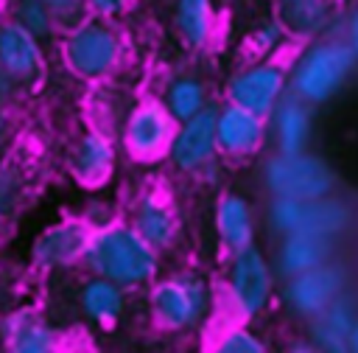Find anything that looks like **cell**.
<instances>
[{
  "mask_svg": "<svg viewBox=\"0 0 358 353\" xmlns=\"http://www.w3.org/2000/svg\"><path fill=\"white\" fill-rule=\"evenodd\" d=\"M355 64L358 59L344 36L313 39L291 67V90L305 104H324L344 87Z\"/></svg>",
  "mask_w": 358,
  "mask_h": 353,
  "instance_id": "1",
  "label": "cell"
},
{
  "mask_svg": "<svg viewBox=\"0 0 358 353\" xmlns=\"http://www.w3.org/2000/svg\"><path fill=\"white\" fill-rule=\"evenodd\" d=\"M87 263L117 286H134L157 272V249L134 227H106L87 241Z\"/></svg>",
  "mask_w": 358,
  "mask_h": 353,
  "instance_id": "2",
  "label": "cell"
},
{
  "mask_svg": "<svg viewBox=\"0 0 358 353\" xmlns=\"http://www.w3.org/2000/svg\"><path fill=\"white\" fill-rule=\"evenodd\" d=\"M123 39L103 17H81L64 39V62L81 78H101L117 67Z\"/></svg>",
  "mask_w": 358,
  "mask_h": 353,
  "instance_id": "3",
  "label": "cell"
},
{
  "mask_svg": "<svg viewBox=\"0 0 358 353\" xmlns=\"http://www.w3.org/2000/svg\"><path fill=\"white\" fill-rule=\"evenodd\" d=\"M266 185L274 196L299 202L322 199L333 188V171L313 154H277L266 162Z\"/></svg>",
  "mask_w": 358,
  "mask_h": 353,
  "instance_id": "4",
  "label": "cell"
},
{
  "mask_svg": "<svg viewBox=\"0 0 358 353\" xmlns=\"http://www.w3.org/2000/svg\"><path fill=\"white\" fill-rule=\"evenodd\" d=\"M285 84H288V70L280 62H274V59H257L255 64L241 67L229 78L227 95H229V104H238V106H243V109L266 118L282 101Z\"/></svg>",
  "mask_w": 358,
  "mask_h": 353,
  "instance_id": "5",
  "label": "cell"
},
{
  "mask_svg": "<svg viewBox=\"0 0 358 353\" xmlns=\"http://www.w3.org/2000/svg\"><path fill=\"white\" fill-rule=\"evenodd\" d=\"M268 294H271V272L266 258L255 247L235 252L232 272H229V297L238 314L241 317L260 314L268 303Z\"/></svg>",
  "mask_w": 358,
  "mask_h": 353,
  "instance_id": "6",
  "label": "cell"
},
{
  "mask_svg": "<svg viewBox=\"0 0 358 353\" xmlns=\"http://www.w3.org/2000/svg\"><path fill=\"white\" fill-rule=\"evenodd\" d=\"M151 305L157 319L165 322L168 328H187L207 308V286L199 277L162 280L151 294Z\"/></svg>",
  "mask_w": 358,
  "mask_h": 353,
  "instance_id": "7",
  "label": "cell"
},
{
  "mask_svg": "<svg viewBox=\"0 0 358 353\" xmlns=\"http://www.w3.org/2000/svg\"><path fill=\"white\" fill-rule=\"evenodd\" d=\"M173 118L171 112L157 104V101H145L140 104L129 120H126V148L131 157L137 160H154L157 154H162L165 148L171 151V143H173Z\"/></svg>",
  "mask_w": 358,
  "mask_h": 353,
  "instance_id": "8",
  "label": "cell"
},
{
  "mask_svg": "<svg viewBox=\"0 0 358 353\" xmlns=\"http://www.w3.org/2000/svg\"><path fill=\"white\" fill-rule=\"evenodd\" d=\"M341 286H344L341 266L324 261V263H319L313 269H305V272L288 277V283H285V303L296 314L316 317L333 300H338Z\"/></svg>",
  "mask_w": 358,
  "mask_h": 353,
  "instance_id": "9",
  "label": "cell"
},
{
  "mask_svg": "<svg viewBox=\"0 0 358 353\" xmlns=\"http://www.w3.org/2000/svg\"><path fill=\"white\" fill-rule=\"evenodd\" d=\"M274 17L285 28L288 39L313 42L330 34L338 3L336 0H274Z\"/></svg>",
  "mask_w": 358,
  "mask_h": 353,
  "instance_id": "10",
  "label": "cell"
},
{
  "mask_svg": "<svg viewBox=\"0 0 358 353\" xmlns=\"http://www.w3.org/2000/svg\"><path fill=\"white\" fill-rule=\"evenodd\" d=\"M215 148H218V140H215V109L204 106L199 115H193L190 120H185L176 129L173 143H171V160L182 171H196L213 157Z\"/></svg>",
  "mask_w": 358,
  "mask_h": 353,
  "instance_id": "11",
  "label": "cell"
},
{
  "mask_svg": "<svg viewBox=\"0 0 358 353\" xmlns=\"http://www.w3.org/2000/svg\"><path fill=\"white\" fill-rule=\"evenodd\" d=\"M215 140L224 154H249L263 143V118L238 104H227L215 109Z\"/></svg>",
  "mask_w": 358,
  "mask_h": 353,
  "instance_id": "12",
  "label": "cell"
},
{
  "mask_svg": "<svg viewBox=\"0 0 358 353\" xmlns=\"http://www.w3.org/2000/svg\"><path fill=\"white\" fill-rule=\"evenodd\" d=\"M39 62H42L39 39L14 20L3 22L0 25V67L8 76L28 78L39 70Z\"/></svg>",
  "mask_w": 358,
  "mask_h": 353,
  "instance_id": "13",
  "label": "cell"
},
{
  "mask_svg": "<svg viewBox=\"0 0 358 353\" xmlns=\"http://www.w3.org/2000/svg\"><path fill=\"white\" fill-rule=\"evenodd\" d=\"M358 322L352 305L347 300H333L324 311L310 317V339L319 353H350V333Z\"/></svg>",
  "mask_w": 358,
  "mask_h": 353,
  "instance_id": "14",
  "label": "cell"
},
{
  "mask_svg": "<svg viewBox=\"0 0 358 353\" xmlns=\"http://www.w3.org/2000/svg\"><path fill=\"white\" fill-rule=\"evenodd\" d=\"M310 104L296 95H282L274 115V137L280 154H302L310 137Z\"/></svg>",
  "mask_w": 358,
  "mask_h": 353,
  "instance_id": "15",
  "label": "cell"
},
{
  "mask_svg": "<svg viewBox=\"0 0 358 353\" xmlns=\"http://www.w3.org/2000/svg\"><path fill=\"white\" fill-rule=\"evenodd\" d=\"M327 255H330V238L296 230V233L282 235L277 263H280V269L291 277V275H299V272H305V269H313V266L324 263Z\"/></svg>",
  "mask_w": 358,
  "mask_h": 353,
  "instance_id": "16",
  "label": "cell"
},
{
  "mask_svg": "<svg viewBox=\"0 0 358 353\" xmlns=\"http://www.w3.org/2000/svg\"><path fill=\"white\" fill-rule=\"evenodd\" d=\"M173 25L185 45L201 50L215 34V6L213 0H173Z\"/></svg>",
  "mask_w": 358,
  "mask_h": 353,
  "instance_id": "17",
  "label": "cell"
},
{
  "mask_svg": "<svg viewBox=\"0 0 358 353\" xmlns=\"http://www.w3.org/2000/svg\"><path fill=\"white\" fill-rule=\"evenodd\" d=\"M87 230L81 224H59L53 230H48L36 247H34V258L42 263V266H59V263H67L73 261L76 255H81L87 249Z\"/></svg>",
  "mask_w": 358,
  "mask_h": 353,
  "instance_id": "18",
  "label": "cell"
},
{
  "mask_svg": "<svg viewBox=\"0 0 358 353\" xmlns=\"http://www.w3.org/2000/svg\"><path fill=\"white\" fill-rule=\"evenodd\" d=\"M215 227H218V235L221 241L232 249V252H241L246 247H252V213H249V205L246 199L241 196H224L218 210H215Z\"/></svg>",
  "mask_w": 358,
  "mask_h": 353,
  "instance_id": "19",
  "label": "cell"
},
{
  "mask_svg": "<svg viewBox=\"0 0 358 353\" xmlns=\"http://www.w3.org/2000/svg\"><path fill=\"white\" fill-rule=\"evenodd\" d=\"M350 224V210L344 202L333 199V196H322V199H310L302 202V221L299 230L302 233H313V235H324L333 238L336 233H341Z\"/></svg>",
  "mask_w": 358,
  "mask_h": 353,
  "instance_id": "20",
  "label": "cell"
},
{
  "mask_svg": "<svg viewBox=\"0 0 358 353\" xmlns=\"http://www.w3.org/2000/svg\"><path fill=\"white\" fill-rule=\"evenodd\" d=\"M134 230H137L154 249H159V247H168V244L173 241V235H176V219H173L171 207H165L159 199L148 196V199H143L140 207H137Z\"/></svg>",
  "mask_w": 358,
  "mask_h": 353,
  "instance_id": "21",
  "label": "cell"
},
{
  "mask_svg": "<svg viewBox=\"0 0 358 353\" xmlns=\"http://www.w3.org/2000/svg\"><path fill=\"white\" fill-rule=\"evenodd\" d=\"M207 104V90L199 78H190V76H179L168 84V98H165V109L171 112L173 120L185 123L190 120L193 115H199Z\"/></svg>",
  "mask_w": 358,
  "mask_h": 353,
  "instance_id": "22",
  "label": "cell"
},
{
  "mask_svg": "<svg viewBox=\"0 0 358 353\" xmlns=\"http://www.w3.org/2000/svg\"><path fill=\"white\" fill-rule=\"evenodd\" d=\"M76 174L84 182H101L112 168V146L101 134H87L76 148Z\"/></svg>",
  "mask_w": 358,
  "mask_h": 353,
  "instance_id": "23",
  "label": "cell"
},
{
  "mask_svg": "<svg viewBox=\"0 0 358 353\" xmlns=\"http://www.w3.org/2000/svg\"><path fill=\"white\" fill-rule=\"evenodd\" d=\"M81 303H84V311L98 319V322H112L120 311H123V294H120V286L106 280V277H98L92 283L84 286V294H81Z\"/></svg>",
  "mask_w": 358,
  "mask_h": 353,
  "instance_id": "24",
  "label": "cell"
},
{
  "mask_svg": "<svg viewBox=\"0 0 358 353\" xmlns=\"http://www.w3.org/2000/svg\"><path fill=\"white\" fill-rule=\"evenodd\" d=\"M53 336L45 325L17 317L8 325V353H50Z\"/></svg>",
  "mask_w": 358,
  "mask_h": 353,
  "instance_id": "25",
  "label": "cell"
},
{
  "mask_svg": "<svg viewBox=\"0 0 358 353\" xmlns=\"http://www.w3.org/2000/svg\"><path fill=\"white\" fill-rule=\"evenodd\" d=\"M14 22H20L36 39H42V36H48L53 31L56 17H53V11L42 0H17V6H14Z\"/></svg>",
  "mask_w": 358,
  "mask_h": 353,
  "instance_id": "26",
  "label": "cell"
},
{
  "mask_svg": "<svg viewBox=\"0 0 358 353\" xmlns=\"http://www.w3.org/2000/svg\"><path fill=\"white\" fill-rule=\"evenodd\" d=\"M285 39H288V34H285V28L280 25V20H277V17H268V20H263V22L252 31L249 45H252V50H255L260 59H268Z\"/></svg>",
  "mask_w": 358,
  "mask_h": 353,
  "instance_id": "27",
  "label": "cell"
},
{
  "mask_svg": "<svg viewBox=\"0 0 358 353\" xmlns=\"http://www.w3.org/2000/svg\"><path fill=\"white\" fill-rule=\"evenodd\" d=\"M268 219H271V227L277 233H282V235L296 233L299 221H302V202L299 199H288V196H274Z\"/></svg>",
  "mask_w": 358,
  "mask_h": 353,
  "instance_id": "28",
  "label": "cell"
},
{
  "mask_svg": "<svg viewBox=\"0 0 358 353\" xmlns=\"http://www.w3.org/2000/svg\"><path fill=\"white\" fill-rule=\"evenodd\" d=\"M213 353H266V347H263V342H260L252 331L235 328V331L224 333V336L215 342Z\"/></svg>",
  "mask_w": 358,
  "mask_h": 353,
  "instance_id": "29",
  "label": "cell"
},
{
  "mask_svg": "<svg viewBox=\"0 0 358 353\" xmlns=\"http://www.w3.org/2000/svg\"><path fill=\"white\" fill-rule=\"evenodd\" d=\"M42 3L53 11L56 20L73 22V25L81 20V11H84V0H42Z\"/></svg>",
  "mask_w": 358,
  "mask_h": 353,
  "instance_id": "30",
  "label": "cell"
},
{
  "mask_svg": "<svg viewBox=\"0 0 358 353\" xmlns=\"http://www.w3.org/2000/svg\"><path fill=\"white\" fill-rule=\"evenodd\" d=\"M126 6H129V0H84V8L92 11V17H103V20L123 14Z\"/></svg>",
  "mask_w": 358,
  "mask_h": 353,
  "instance_id": "31",
  "label": "cell"
},
{
  "mask_svg": "<svg viewBox=\"0 0 358 353\" xmlns=\"http://www.w3.org/2000/svg\"><path fill=\"white\" fill-rule=\"evenodd\" d=\"M344 39H347V45L352 48V53L358 59V3L352 6V11L344 20Z\"/></svg>",
  "mask_w": 358,
  "mask_h": 353,
  "instance_id": "32",
  "label": "cell"
},
{
  "mask_svg": "<svg viewBox=\"0 0 358 353\" xmlns=\"http://www.w3.org/2000/svg\"><path fill=\"white\" fill-rule=\"evenodd\" d=\"M288 353H319V347L313 342H296L288 347Z\"/></svg>",
  "mask_w": 358,
  "mask_h": 353,
  "instance_id": "33",
  "label": "cell"
},
{
  "mask_svg": "<svg viewBox=\"0 0 358 353\" xmlns=\"http://www.w3.org/2000/svg\"><path fill=\"white\" fill-rule=\"evenodd\" d=\"M350 353H358V322L352 325V333H350Z\"/></svg>",
  "mask_w": 358,
  "mask_h": 353,
  "instance_id": "34",
  "label": "cell"
},
{
  "mask_svg": "<svg viewBox=\"0 0 358 353\" xmlns=\"http://www.w3.org/2000/svg\"><path fill=\"white\" fill-rule=\"evenodd\" d=\"M338 6H344V3H358V0H336Z\"/></svg>",
  "mask_w": 358,
  "mask_h": 353,
  "instance_id": "35",
  "label": "cell"
}]
</instances>
